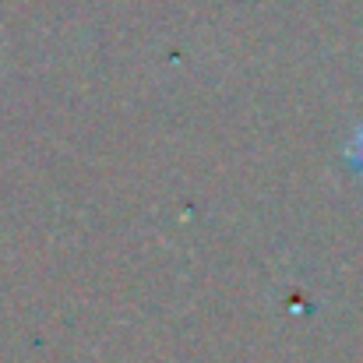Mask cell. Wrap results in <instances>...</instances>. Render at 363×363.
Wrapping results in <instances>:
<instances>
[{
    "label": "cell",
    "mask_w": 363,
    "mask_h": 363,
    "mask_svg": "<svg viewBox=\"0 0 363 363\" xmlns=\"http://www.w3.org/2000/svg\"><path fill=\"white\" fill-rule=\"evenodd\" d=\"M353 155H357V162L363 166V130H360V138H357V145H353Z\"/></svg>",
    "instance_id": "1"
}]
</instances>
